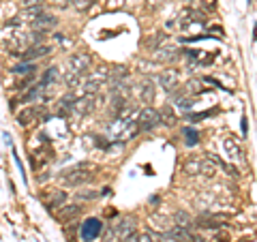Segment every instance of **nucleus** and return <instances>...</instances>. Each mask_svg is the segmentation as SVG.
I'll return each instance as SVG.
<instances>
[{
    "instance_id": "33",
    "label": "nucleus",
    "mask_w": 257,
    "mask_h": 242,
    "mask_svg": "<svg viewBox=\"0 0 257 242\" xmlns=\"http://www.w3.org/2000/svg\"><path fill=\"white\" fill-rule=\"evenodd\" d=\"M79 79H82V75H77V73H71V71H69V73L64 75V84H67L69 88H75V86L79 84Z\"/></svg>"
},
{
    "instance_id": "19",
    "label": "nucleus",
    "mask_w": 257,
    "mask_h": 242,
    "mask_svg": "<svg viewBox=\"0 0 257 242\" xmlns=\"http://www.w3.org/2000/svg\"><path fill=\"white\" fill-rule=\"evenodd\" d=\"M138 88H140V99L144 103H152V99H155V84H152V79L150 77L142 79Z\"/></svg>"
},
{
    "instance_id": "7",
    "label": "nucleus",
    "mask_w": 257,
    "mask_h": 242,
    "mask_svg": "<svg viewBox=\"0 0 257 242\" xmlns=\"http://www.w3.org/2000/svg\"><path fill=\"white\" fill-rule=\"evenodd\" d=\"M178 82H180V75L176 73L174 69H163L161 73L157 75V84L163 88L165 92H174L178 88Z\"/></svg>"
},
{
    "instance_id": "32",
    "label": "nucleus",
    "mask_w": 257,
    "mask_h": 242,
    "mask_svg": "<svg viewBox=\"0 0 257 242\" xmlns=\"http://www.w3.org/2000/svg\"><path fill=\"white\" fill-rule=\"evenodd\" d=\"M219 229H210V238H208V242H227V233L219 231Z\"/></svg>"
},
{
    "instance_id": "20",
    "label": "nucleus",
    "mask_w": 257,
    "mask_h": 242,
    "mask_svg": "<svg viewBox=\"0 0 257 242\" xmlns=\"http://www.w3.org/2000/svg\"><path fill=\"white\" fill-rule=\"evenodd\" d=\"M133 231H135V219H122V221L116 223L114 236L120 240V238H124V236H128V233H133Z\"/></svg>"
},
{
    "instance_id": "43",
    "label": "nucleus",
    "mask_w": 257,
    "mask_h": 242,
    "mask_svg": "<svg viewBox=\"0 0 257 242\" xmlns=\"http://www.w3.org/2000/svg\"><path fill=\"white\" fill-rule=\"evenodd\" d=\"M138 242H155V240H152V236L146 231V233H140V236H138Z\"/></svg>"
},
{
    "instance_id": "15",
    "label": "nucleus",
    "mask_w": 257,
    "mask_h": 242,
    "mask_svg": "<svg viewBox=\"0 0 257 242\" xmlns=\"http://www.w3.org/2000/svg\"><path fill=\"white\" fill-rule=\"evenodd\" d=\"M150 227L155 231H159L161 236H165V233L174 227V223L163 214H155V216H150Z\"/></svg>"
},
{
    "instance_id": "1",
    "label": "nucleus",
    "mask_w": 257,
    "mask_h": 242,
    "mask_svg": "<svg viewBox=\"0 0 257 242\" xmlns=\"http://www.w3.org/2000/svg\"><path fill=\"white\" fill-rule=\"evenodd\" d=\"M96 176V169L90 163H79L71 169H64L62 172V182L69 184V187H79V184L90 182Z\"/></svg>"
},
{
    "instance_id": "35",
    "label": "nucleus",
    "mask_w": 257,
    "mask_h": 242,
    "mask_svg": "<svg viewBox=\"0 0 257 242\" xmlns=\"http://www.w3.org/2000/svg\"><path fill=\"white\" fill-rule=\"evenodd\" d=\"M92 3H94V0H73V7L77 11H88L92 7Z\"/></svg>"
},
{
    "instance_id": "40",
    "label": "nucleus",
    "mask_w": 257,
    "mask_h": 242,
    "mask_svg": "<svg viewBox=\"0 0 257 242\" xmlns=\"http://www.w3.org/2000/svg\"><path fill=\"white\" fill-rule=\"evenodd\" d=\"M37 5H41V0H22L24 9H26V7H37Z\"/></svg>"
},
{
    "instance_id": "36",
    "label": "nucleus",
    "mask_w": 257,
    "mask_h": 242,
    "mask_svg": "<svg viewBox=\"0 0 257 242\" xmlns=\"http://www.w3.org/2000/svg\"><path fill=\"white\" fill-rule=\"evenodd\" d=\"M99 195L101 193H96V191H77V199H94Z\"/></svg>"
},
{
    "instance_id": "28",
    "label": "nucleus",
    "mask_w": 257,
    "mask_h": 242,
    "mask_svg": "<svg viewBox=\"0 0 257 242\" xmlns=\"http://www.w3.org/2000/svg\"><path fill=\"white\" fill-rule=\"evenodd\" d=\"M107 75H109L111 82H118V79H126L128 77V71L124 67H114V69L107 71Z\"/></svg>"
},
{
    "instance_id": "10",
    "label": "nucleus",
    "mask_w": 257,
    "mask_h": 242,
    "mask_svg": "<svg viewBox=\"0 0 257 242\" xmlns=\"http://www.w3.org/2000/svg\"><path fill=\"white\" fill-rule=\"evenodd\" d=\"M101 231H103V223H101L99 219H88V221L82 225V229H79L84 242H92L94 238H99Z\"/></svg>"
},
{
    "instance_id": "4",
    "label": "nucleus",
    "mask_w": 257,
    "mask_h": 242,
    "mask_svg": "<svg viewBox=\"0 0 257 242\" xmlns=\"http://www.w3.org/2000/svg\"><path fill=\"white\" fill-rule=\"evenodd\" d=\"M227 219H229V214L208 212V214H199L197 219H193V225H197V227H202V229H219V227H223Z\"/></svg>"
},
{
    "instance_id": "21",
    "label": "nucleus",
    "mask_w": 257,
    "mask_h": 242,
    "mask_svg": "<svg viewBox=\"0 0 257 242\" xmlns=\"http://www.w3.org/2000/svg\"><path fill=\"white\" fill-rule=\"evenodd\" d=\"M64 201H67V193L60 191V189H56V191H52L50 195L45 197V206L50 208V210H54L56 206H62Z\"/></svg>"
},
{
    "instance_id": "31",
    "label": "nucleus",
    "mask_w": 257,
    "mask_h": 242,
    "mask_svg": "<svg viewBox=\"0 0 257 242\" xmlns=\"http://www.w3.org/2000/svg\"><path fill=\"white\" fill-rule=\"evenodd\" d=\"M184 135H187V146H195L199 142V133L195 129H184Z\"/></svg>"
},
{
    "instance_id": "13",
    "label": "nucleus",
    "mask_w": 257,
    "mask_h": 242,
    "mask_svg": "<svg viewBox=\"0 0 257 242\" xmlns=\"http://www.w3.org/2000/svg\"><path fill=\"white\" fill-rule=\"evenodd\" d=\"M79 214H82V206L79 204H62L60 210L56 212V219L60 223H71V221H75Z\"/></svg>"
},
{
    "instance_id": "27",
    "label": "nucleus",
    "mask_w": 257,
    "mask_h": 242,
    "mask_svg": "<svg viewBox=\"0 0 257 242\" xmlns=\"http://www.w3.org/2000/svg\"><path fill=\"white\" fill-rule=\"evenodd\" d=\"M37 71V64L35 62H22L18 67L11 69V73H20V75H32Z\"/></svg>"
},
{
    "instance_id": "2",
    "label": "nucleus",
    "mask_w": 257,
    "mask_h": 242,
    "mask_svg": "<svg viewBox=\"0 0 257 242\" xmlns=\"http://www.w3.org/2000/svg\"><path fill=\"white\" fill-rule=\"evenodd\" d=\"M135 123H138L140 131H152L155 127L161 125V114L155 107H144L138 114V118H135Z\"/></svg>"
},
{
    "instance_id": "37",
    "label": "nucleus",
    "mask_w": 257,
    "mask_h": 242,
    "mask_svg": "<svg viewBox=\"0 0 257 242\" xmlns=\"http://www.w3.org/2000/svg\"><path fill=\"white\" fill-rule=\"evenodd\" d=\"M124 7V0H107V9L111 11H118V9H122Z\"/></svg>"
},
{
    "instance_id": "29",
    "label": "nucleus",
    "mask_w": 257,
    "mask_h": 242,
    "mask_svg": "<svg viewBox=\"0 0 257 242\" xmlns=\"http://www.w3.org/2000/svg\"><path fill=\"white\" fill-rule=\"evenodd\" d=\"M159 114H161V123H165L167 127H174V125H176V120H178L170 107H163V111H159Z\"/></svg>"
},
{
    "instance_id": "11",
    "label": "nucleus",
    "mask_w": 257,
    "mask_h": 242,
    "mask_svg": "<svg viewBox=\"0 0 257 242\" xmlns=\"http://www.w3.org/2000/svg\"><path fill=\"white\" fill-rule=\"evenodd\" d=\"M96 109V96L94 94H86L82 99H75V105H73V114L77 116H88Z\"/></svg>"
},
{
    "instance_id": "25",
    "label": "nucleus",
    "mask_w": 257,
    "mask_h": 242,
    "mask_svg": "<svg viewBox=\"0 0 257 242\" xmlns=\"http://www.w3.org/2000/svg\"><path fill=\"white\" fill-rule=\"evenodd\" d=\"M56 75H58V71H56V67H50L43 73V77H41V82H39V86L41 88H47V86H54L56 84Z\"/></svg>"
},
{
    "instance_id": "3",
    "label": "nucleus",
    "mask_w": 257,
    "mask_h": 242,
    "mask_svg": "<svg viewBox=\"0 0 257 242\" xmlns=\"http://www.w3.org/2000/svg\"><path fill=\"white\" fill-rule=\"evenodd\" d=\"M90 67H92V56L86 54V52H75L69 58V71H71V73L84 75V73L90 71Z\"/></svg>"
},
{
    "instance_id": "9",
    "label": "nucleus",
    "mask_w": 257,
    "mask_h": 242,
    "mask_svg": "<svg viewBox=\"0 0 257 242\" xmlns=\"http://www.w3.org/2000/svg\"><path fill=\"white\" fill-rule=\"evenodd\" d=\"M43 111H45V105H28L18 114V123L22 127H30V125H35L37 120L41 118Z\"/></svg>"
},
{
    "instance_id": "45",
    "label": "nucleus",
    "mask_w": 257,
    "mask_h": 242,
    "mask_svg": "<svg viewBox=\"0 0 257 242\" xmlns=\"http://www.w3.org/2000/svg\"><path fill=\"white\" fill-rule=\"evenodd\" d=\"M94 144H96V146H99V148H107V146H109V142L101 140V137H96V140H94Z\"/></svg>"
},
{
    "instance_id": "41",
    "label": "nucleus",
    "mask_w": 257,
    "mask_h": 242,
    "mask_svg": "<svg viewBox=\"0 0 257 242\" xmlns=\"http://www.w3.org/2000/svg\"><path fill=\"white\" fill-rule=\"evenodd\" d=\"M208 37H223V28H210L208 30Z\"/></svg>"
},
{
    "instance_id": "12",
    "label": "nucleus",
    "mask_w": 257,
    "mask_h": 242,
    "mask_svg": "<svg viewBox=\"0 0 257 242\" xmlns=\"http://www.w3.org/2000/svg\"><path fill=\"white\" fill-rule=\"evenodd\" d=\"M32 24V28H35L37 32H50L52 28H56V24H58V20H56V15L52 13H41V15H37L35 20L30 22Z\"/></svg>"
},
{
    "instance_id": "18",
    "label": "nucleus",
    "mask_w": 257,
    "mask_h": 242,
    "mask_svg": "<svg viewBox=\"0 0 257 242\" xmlns=\"http://www.w3.org/2000/svg\"><path fill=\"white\" fill-rule=\"evenodd\" d=\"M43 11H45V9H43L41 5H37V7H26V9H22V11H20V15H18V18L13 20V24H22V22H32V20L37 18V15H41Z\"/></svg>"
},
{
    "instance_id": "5",
    "label": "nucleus",
    "mask_w": 257,
    "mask_h": 242,
    "mask_svg": "<svg viewBox=\"0 0 257 242\" xmlns=\"http://www.w3.org/2000/svg\"><path fill=\"white\" fill-rule=\"evenodd\" d=\"M204 24L206 22V15L202 11H195V9H182L178 13V18H176L174 22V26H178V28H189L191 24Z\"/></svg>"
},
{
    "instance_id": "39",
    "label": "nucleus",
    "mask_w": 257,
    "mask_h": 242,
    "mask_svg": "<svg viewBox=\"0 0 257 242\" xmlns=\"http://www.w3.org/2000/svg\"><path fill=\"white\" fill-rule=\"evenodd\" d=\"M202 7L206 11H214L216 9V0H202Z\"/></svg>"
},
{
    "instance_id": "16",
    "label": "nucleus",
    "mask_w": 257,
    "mask_h": 242,
    "mask_svg": "<svg viewBox=\"0 0 257 242\" xmlns=\"http://www.w3.org/2000/svg\"><path fill=\"white\" fill-rule=\"evenodd\" d=\"M163 238L174 240V242H193V233L187 227H178V225H174V227L167 231Z\"/></svg>"
},
{
    "instance_id": "42",
    "label": "nucleus",
    "mask_w": 257,
    "mask_h": 242,
    "mask_svg": "<svg viewBox=\"0 0 257 242\" xmlns=\"http://www.w3.org/2000/svg\"><path fill=\"white\" fill-rule=\"evenodd\" d=\"M120 242H138V233H128V236H124V238H120Z\"/></svg>"
},
{
    "instance_id": "44",
    "label": "nucleus",
    "mask_w": 257,
    "mask_h": 242,
    "mask_svg": "<svg viewBox=\"0 0 257 242\" xmlns=\"http://www.w3.org/2000/svg\"><path fill=\"white\" fill-rule=\"evenodd\" d=\"M189 86H191V92H202V90H204V88L199 86V82H191Z\"/></svg>"
},
{
    "instance_id": "26",
    "label": "nucleus",
    "mask_w": 257,
    "mask_h": 242,
    "mask_svg": "<svg viewBox=\"0 0 257 242\" xmlns=\"http://www.w3.org/2000/svg\"><path fill=\"white\" fill-rule=\"evenodd\" d=\"M174 223L178 225V227H187V229H189L191 225H193V219L189 216V212H184V210H178V212L174 214Z\"/></svg>"
},
{
    "instance_id": "17",
    "label": "nucleus",
    "mask_w": 257,
    "mask_h": 242,
    "mask_svg": "<svg viewBox=\"0 0 257 242\" xmlns=\"http://www.w3.org/2000/svg\"><path fill=\"white\" fill-rule=\"evenodd\" d=\"M75 99L77 96L73 92H67L64 96H60V103H58V116L67 118L69 114H73V105H75Z\"/></svg>"
},
{
    "instance_id": "22",
    "label": "nucleus",
    "mask_w": 257,
    "mask_h": 242,
    "mask_svg": "<svg viewBox=\"0 0 257 242\" xmlns=\"http://www.w3.org/2000/svg\"><path fill=\"white\" fill-rule=\"evenodd\" d=\"M155 58L159 62H172L178 58V50L176 47H159V50H155Z\"/></svg>"
},
{
    "instance_id": "34",
    "label": "nucleus",
    "mask_w": 257,
    "mask_h": 242,
    "mask_svg": "<svg viewBox=\"0 0 257 242\" xmlns=\"http://www.w3.org/2000/svg\"><path fill=\"white\" fill-rule=\"evenodd\" d=\"M176 105H178L180 109L187 111V109H191V107H193V99H191V96H178V101H176Z\"/></svg>"
},
{
    "instance_id": "47",
    "label": "nucleus",
    "mask_w": 257,
    "mask_h": 242,
    "mask_svg": "<svg viewBox=\"0 0 257 242\" xmlns=\"http://www.w3.org/2000/svg\"><path fill=\"white\" fill-rule=\"evenodd\" d=\"M242 135H246V116H242Z\"/></svg>"
},
{
    "instance_id": "30",
    "label": "nucleus",
    "mask_w": 257,
    "mask_h": 242,
    "mask_svg": "<svg viewBox=\"0 0 257 242\" xmlns=\"http://www.w3.org/2000/svg\"><path fill=\"white\" fill-rule=\"evenodd\" d=\"M165 39H167V35H163V32H159V35H155V37H152V39H150V41H148L146 45L150 47L152 52H155V50H159V47L165 43Z\"/></svg>"
},
{
    "instance_id": "6",
    "label": "nucleus",
    "mask_w": 257,
    "mask_h": 242,
    "mask_svg": "<svg viewBox=\"0 0 257 242\" xmlns=\"http://www.w3.org/2000/svg\"><path fill=\"white\" fill-rule=\"evenodd\" d=\"M52 52H54V47H52V45L39 43V45H30V47H26V50L20 52L18 56H20L24 62H32L35 58H43V56H50Z\"/></svg>"
},
{
    "instance_id": "38",
    "label": "nucleus",
    "mask_w": 257,
    "mask_h": 242,
    "mask_svg": "<svg viewBox=\"0 0 257 242\" xmlns=\"http://www.w3.org/2000/svg\"><path fill=\"white\" fill-rule=\"evenodd\" d=\"M212 114H214V111H202V114H191L189 120H191V123H199L202 118H208V116H212Z\"/></svg>"
},
{
    "instance_id": "23",
    "label": "nucleus",
    "mask_w": 257,
    "mask_h": 242,
    "mask_svg": "<svg viewBox=\"0 0 257 242\" xmlns=\"http://www.w3.org/2000/svg\"><path fill=\"white\" fill-rule=\"evenodd\" d=\"M199 167H202V159H189V161H184V165H182V172L187 174V176H197L199 174Z\"/></svg>"
},
{
    "instance_id": "24",
    "label": "nucleus",
    "mask_w": 257,
    "mask_h": 242,
    "mask_svg": "<svg viewBox=\"0 0 257 242\" xmlns=\"http://www.w3.org/2000/svg\"><path fill=\"white\" fill-rule=\"evenodd\" d=\"M199 174L208 176V178H212V176L216 174V163H214V159H202V167H199Z\"/></svg>"
},
{
    "instance_id": "14",
    "label": "nucleus",
    "mask_w": 257,
    "mask_h": 242,
    "mask_svg": "<svg viewBox=\"0 0 257 242\" xmlns=\"http://www.w3.org/2000/svg\"><path fill=\"white\" fill-rule=\"evenodd\" d=\"M223 146H225V152L229 155V159H234V161L244 159V150H242V146H240V142L234 140V137H225Z\"/></svg>"
},
{
    "instance_id": "8",
    "label": "nucleus",
    "mask_w": 257,
    "mask_h": 242,
    "mask_svg": "<svg viewBox=\"0 0 257 242\" xmlns=\"http://www.w3.org/2000/svg\"><path fill=\"white\" fill-rule=\"evenodd\" d=\"M107 79H109L107 69H99L94 75H90V77H88L86 82H84V92H86V94H96V92L101 90V86L107 82Z\"/></svg>"
},
{
    "instance_id": "46",
    "label": "nucleus",
    "mask_w": 257,
    "mask_h": 242,
    "mask_svg": "<svg viewBox=\"0 0 257 242\" xmlns=\"http://www.w3.org/2000/svg\"><path fill=\"white\" fill-rule=\"evenodd\" d=\"M52 3H54V5H60V7H64V5L69 3V0H52Z\"/></svg>"
}]
</instances>
